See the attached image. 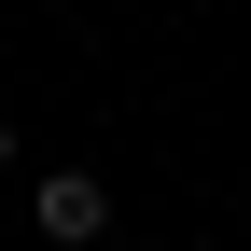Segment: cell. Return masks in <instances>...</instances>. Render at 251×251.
<instances>
[{"instance_id": "6da1fadb", "label": "cell", "mask_w": 251, "mask_h": 251, "mask_svg": "<svg viewBox=\"0 0 251 251\" xmlns=\"http://www.w3.org/2000/svg\"><path fill=\"white\" fill-rule=\"evenodd\" d=\"M28 224H42L56 251L112 237V181H98V168H42V181H28Z\"/></svg>"}, {"instance_id": "7a4b0ae2", "label": "cell", "mask_w": 251, "mask_h": 251, "mask_svg": "<svg viewBox=\"0 0 251 251\" xmlns=\"http://www.w3.org/2000/svg\"><path fill=\"white\" fill-rule=\"evenodd\" d=\"M0 168H14V126H0Z\"/></svg>"}]
</instances>
